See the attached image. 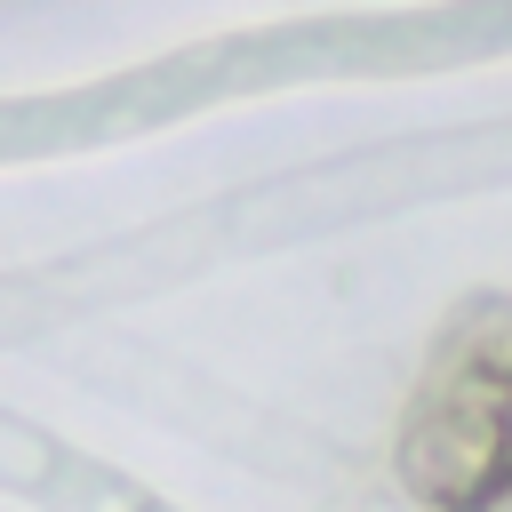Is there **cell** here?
I'll list each match as a JSON object with an SVG mask.
<instances>
[{"mask_svg": "<svg viewBox=\"0 0 512 512\" xmlns=\"http://www.w3.org/2000/svg\"><path fill=\"white\" fill-rule=\"evenodd\" d=\"M472 512H512V472H504V480H496V488H488V496H480Z\"/></svg>", "mask_w": 512, "mask_h": 512, "instance_id": "obj_3", "label": "cell"}, {"mask_svg": "<svg viewBox=\"0 0 512 512\" xmlns=\"http://www.w3.org/2000/svg\"><path fill=\"white\" fill-rule=\"evenodd\" d=\"M504 432H512V392H504Z\"/></svg>", "mask_w": 512, "mask_h": 512, "instance_id": "obj_4", "label": "cell"}, {"mask_svg": "<svg viewBox=\"0 0 512 512\" xmlns=\"http://www.w3.org/2000/svg\"><path fill=\"white\" fill-rule=\"evenodd\" d=\"M400 480L416 504L432 512H472L504 472H512V432H504V392L480 376H448L440 392H424V408L400 424L392 448Z\"/></svg>", "mask_w": 512, "mask_h": 512, "instance_id": "obj_1", "label": "cell"}, {"mask_svg": "<svg viewBox=\"0 0 512 512\" xmlns=\"http://www.w3.org/2000/svg\"><path fill=\"white\" fill-rule=\"evenodd\" d=\"M456 368L480 376V384H496V392H512V296H496V304H480V312L464 320Z\"/></svg>", "mask_w": 512, "mask_h": 512, "instance_id": "obj_2", "label": "cell"}]
</instances>
